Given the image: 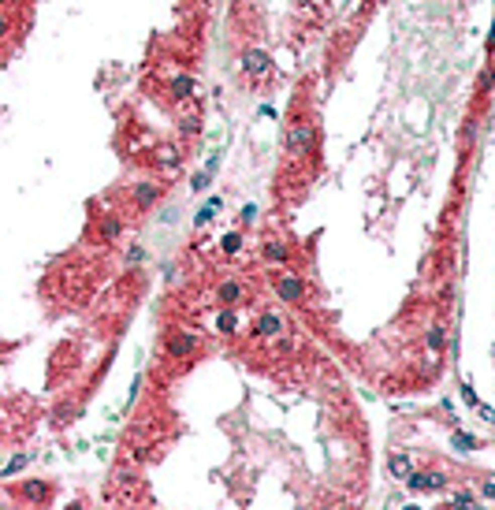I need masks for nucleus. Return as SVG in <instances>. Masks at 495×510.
Wrapping results in <instances>:
<instances>
[{
    "label": "nucleus",
    "mask_w": 495,
    "mask_h": 510,
    "mask_svg": "<svg viewBox=\"0 0 495 510\" xmlns=\"http://www.w3.org/2000/svg\"><path fill=\"white\" fill-rule=\"evenodd\" d=\"M287 149H291V153H309V149H313V127H309V123L291 127V134H287Z\"/></svg>",
    "instance_id": "obj_1"
},
{
    "label": "nucleus",
    "mask_w": 495,
    "mask_h": 510,
    "mask_svg": "<svg viewBox=\"0 0 495 510\" xmlns=\"http://www.w3.org/2000/svg\"><path fill=\"white\" fill-rule=\"evenodd\" d=\"M406 484H410L413 492H440V488H443V477H440V473H410V477H406Z\"/></svg>",
    "instance_id": "obj_2"
},
{
    "label": "nucleus",
    "mask_w": 495,
    "mask_h": 510,
    "mask_svg": "<svg viewBox=\"0 0 495 510\" xmlns=\"http://www.w3.org/2000/svg\"><path fill=\"white\" fill-rule=\"evenodd\" d=\"M194 350V335H171L168 339V354L171 357H183V354H190Z\"/></svg>",
    "instance_id": "obj_3"
},
{
    "label": "nucleus",
    "mask_w": 495,
    "mask_h": 510,
    "mask_svg": "<svg viewBox=\"0 0 495 510\" xmlns=\"http://www.w3.org/2000/svg\"><path fill=\"white\" fill-rule=\"evenodd\" d=\"M242 67L250 71V75H264V71H268V56L253 49V52H246V63H242Z\"/></svg>",
    "instance_id": "obj_4"
},
{
    "label": "nucleus",
    "mask_w": 495,
    "mask_h": 510,
    "mask_svg": "<svg viewBox=\"0 0 495 510\" xmlns=\"http://www.w3.org/2000/svg\"><path fill=\"white\" fill-rule=\"evenodd\" d=\"M279 295H283V302H298V298H302V283L294 279V276L279 279Z\"/></svg>",
    "instance_id": "obj_5"
},
{
    "label": "nucleus",
    "mask_w": 495,
    "mask_h": 510,
    "mask_svg": "<svg viewBox=\"0 0 495 510\" xmlns=\"http://www.w3.org/2000/svg\"><path fill=\"white\" fill-rule=\"evenodd\" d=\"M216 209H220V197H208V205H201V209L194 212V224L201 228V224H205V220H208V216H213Z\"/></svg>",
    "instance_id": "obj_6"
},
{
    "label": "nucleus",
    "mask_w": 495,
    "mask_h": 510,
    "mask_svg": "<svg viewBox=\"0 0 495 510\" xmlns=\"http://www.w3.org/2000/svg\"><path fill=\"white\" fill-rule=\"evenodd\" d=\"M257 332H261V335H275V332H279V317H261V320H257Z\"/></svg>",
    "instance_id": "obj_7"
},
{
    "label": "nucleus",
    "mask_w": 495,
    "mask_h": 510,
    "mask_svg": "<svg viewBox=\"0 0 495 510\" xmlns=\"http://www.w3.org/2000/svg\"><path fill=\"white\" fill-rule=\"evenodd\" d=\"M391 473H395V477H410V458H406V455H395V458H391Z\"/></svg>",
    "instance_id": "obj_8"
},
{
    "label": "nucleus",
    "mask_w": 495,
    "mask_h": 510,
    "mask_svg": "<svg viewBox=\"0 0 495 510\" xmlns=\"http://www.w3.org/2000/svg\"><path fill=\"white\" fill-rule=\"evenodd\" d=\"M264 257H272V261H283V257H287V250H283L279 242H268V246H264Z\"/></svg>",
    "instance_id": "obj_9"
},
{
    "label": "nucleus",
    "mask_w": 495,
    "mask_h": 510,
    "mask_svg": "<svg viewBox=\"0 0 495 510\" xmlns=\"http://www.w3.org/2000/svg\"><path fill=\"white\" fill-rule=\"evenodd\" d=\"M153 197H157V186H149V183H142V186H138V201H142V205L153 201Z\"/></svg>",
    "instance_id": "obj_10"
},
{
    "label": "nucleus",
    "mask_w": 495,
    "mask_h": 510,
    "mask_svg": "<svg viewBox=\"0 0 495 510\" xmlns=\"http://www.w3.org/2000/svg\"><path fill=\"white\" fill-rule=\"evenodd\" d=\"M242 246V239H239V231H231V235H224V250L227 253H235V250H239Z\"/></svg>",
    "instance_id": "obj_11"
},
{
    "label": "nucleus",
    "mask_w": 495,
    "mask_h": 510,
    "mask_svg": "<svg viewBox=\"0 0 495 510\" xmlns=\"http://www.w3.org/2000/svg\"><path fill=\"white\" fill-rule=\"evenodd\" d=\"M220 298H224V302H235V298H239V283H224V287H220Z\"/></svg>",
    "instance_id": "obj_12"
},
{
    "label": "nucleus",
    "mask_w": 495,
    "mask_h": 510,
    "mask_svg": "<svg viewBox=\"0 0 495 510\" xmlns=\"http://www.w3.org/2000/svg\"><path fill=\"white\" fill-rule=\"evenodd\" d=\"M428 346H432V350L443 346V328H432V332H428Z\"/></svg>",
    "instance_id": "obj_13"
},
{
    "label": "nucleus",
    "mask_w": 495,
    "mask_h": 510,
    "mask_svg": "<svg viewBox=\"0 0 495 510\" xmlns=\"http://www.w3.org/2000/svg\"><path fill=\"white\" fill-rule=\"evenodd\" d=\"M23 466H26V455H19V458H12V462H8V466H4V477H12L15 469H23Z\"/></svg>",
    "instance_id": "obj_14"
},
{
    "label": "nucleus",
    "mask_w": 495,
    "mask_h": 510,
    "mask_svg": "<svg viewBox=\"0 0 495 510\" xmlns=\"http://www.w3.org/2000/svg\"><path fill=\"white\" fill-rule=\"evenodd\" d=\"M235 324H239V317H235V313H220V328H224V332H231Z\"/></svg>",
    "instance_id": "obj_15"
},
{
    "label": "nucleus",
    "mask_w": 495,
    "mask_h": 510,
    "mask_svg": "<svg viewBox=\"0 0 495 510\" xmlns=\"http://www.w3.org/2000/svg\"><path fill=\"white\" fill-rule=\"evenodd\" d=\"M26 495H30V499H45V484H26Z\"/></svg>",
    "instance_id": "obj_16"
},
{
    "label": "nucleus",
    "mask_w": 495,
    "mask_h": 510,
    "mask_svg": "<svg viewBox=\"0 0 495 510\" xmlns=\"http://www.w3.org/2000/svg\"><path fill=\"white\" fill-rule=\"evenodd\" d=\"M116 235H119V220H108L104 224V239H116Z\"/></svg>",
    "instance_id": "obj_17"
},
{
    "label": "nucleus",
    "mask_w": 495,
    "mask_h": 510,
    "mask_svg": "<svg viewBox=\"0 0 495 510\" xmlns=\"http://www.w3.org/2000/svg\"><path fill=\"white\" fill-rule=\"evenodd\" d=\"M175 93H179V97H186V93H190V79H175Z\"/></svg>",
    "instance_id": "obj_18"
},
{
    "label": "nucleus",
    "mask_w": 495,
    "mask_h": 510,
    "mask_svg": "<svg viewBox=\"0 0 495 510\" xmlns=\"http://www.w3.org/2000/svg\"><path fill=\"white\" fill-rule=\"evenodd\" d=\"M454 447L465 451V447H473V440H469V436H454Z\"/></svg>",
    "instance_id": "obj_19"
},
{
    "label": "nucleus",
    "mask_w": 495,
    "mask_h": 510,
    "mask_svg": "<svg viewBox=\"0 0 495 510\" xmlns=\"http://www.w3.org/2000/svg\"><path fill=\"white\" fill-rule=\"evenodd\" d=\"M484 495H495V484H484Z\"/></svg>",
    "instance_id": "obj_20"
},
{
    "label": "nucleus",
    "mask_w": 495,
    "mask_h": 510,
    "mask_svg": "<svg viewBox=\"0 0 495 510\" xmlns=\"http://www.w3.org/2000/svg\"><path fill=\"white\" fill-rule=\"evenodd\" d=\"M488 41H495V26H491V34H488Z\"/></svg>",
    "instance_id": "obj_21"
}]
</instances>
